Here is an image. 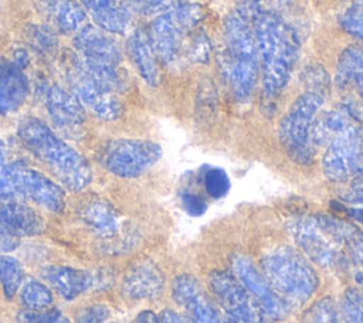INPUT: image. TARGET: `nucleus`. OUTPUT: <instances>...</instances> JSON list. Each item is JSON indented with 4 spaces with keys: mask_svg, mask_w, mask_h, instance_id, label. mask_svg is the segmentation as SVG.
Wrapping results in <instances>:
<instances>
[{
    "mask_svg": "<svg viewBox=\"0 0 363 323\" xmlns=\"http://www.w3.org/2000/svg\"><path fill=\"white\" fill-rule=\"evenodd\" d=\"M261 65V105L272 112L292 74L299 52L296 31L278 13L262 10L252 23Z\"/></svg>",
    "mask_w": 363,
    "mask_h": 323,
    "instance_id": "f257e3e1",
    "label": "nucleus"
},
{
    "mask_svg": "<svg viewBox=\"0 0 363 323\" xmlns=\"http://www.w3.org/2000/svg\"><path fill=\"white\" fill-rule=\"evenodd\" d=\"M17 135L23 146L48 167L62 187L79 191L92 181V169L88 160L41 119H23Z\"/></svg>",
    "mask_w": 363,
    "mask_h": 323,
    "instance_id": "f03ea898",
    "label": "nucleus"
},
{
    "mask_svg": "<svg viewBox=\"0 0 363 323\" xmlns=\"http://www.w3.org/2000/svg\"><path fill=\"white\" fill-rule=\"evenodd\" d=\"M223 41L220 68L234 98L245 103L252 98L259 65L252 23L233 10L223 24Z\"/></svg>",
    "mask_w": 363,
    "mask_h": 323,
    "instance_id": "7ed1b4c3",
    "label": "nucleus"
},
{
    "mask_svg": "<svg viewBox=\"0 0 363 323\" xmlns=\"http://www.w3.org/2000/svg\"><path fill=\"white\" fill-rule=\"evenodd\" d=\"M261 265L268 283L288 306L303 305L318 289L319 278L315 268L291 245L271 248L262 255Z\"/></svg>",
    "mask_w": 363,
    "mask_h": 323,
    "instance_id": "20e7f679",
    "label": "nucleus"
},
{
    "mask_svg": "<svg viewBox=\"0 0 363 323\" xmlns=\"http://www.w3.org/2000/svg\"><path fill=\"white\" fill-rule=\"evenodd\" d=\"M325 103V95L305 91L296 96L281 119L278 137L291 160L298 164L313 162L316 147L312 143V126Z\"/></svg>",
    "mask_w": 363,
    "mask_h": 323,
    "instance_id": "39448f33",
    "label": "nucleus"
},
{
    "mask_svg": "<svg viewBox=\"0 0 363 323\" xmlns=\"http://www.w3.org/2000/svg\"><path fill=\"white\" fill-rule=\"evenodd\" d=\"M204 7L193 1H179L156 16L150 27V40L157 58L172 65L180 60L191 33L203 20Z\"/></svg>",
    "mask_w": 363,
    "mask_h": 323,
    "instance_id": "423d86ee",
    "label": "nucleus"
},
{
    "mask_svg": "<svg viewBox=\"0 0 363 323\" xmlns=\"http://www.w3.org/2000/svg\"><path fill=\"white\" fill-rule=\"evenodd\" d=\"M322 170L335 183L353 180L363 173V129L359 119L330 137L322 157Z\"/></svg>",
    "mask_w": 363,
    "mask_h": 323,
    "instance_id": "0eeeda50",
    "label": "nucleus"
},
{
    "mask_svg": "<svg viewBox=\"0 0 363 323\" xmlns=\"http://www.w3.org/2000/svg\"><path fill=\"white\" fill-rule=\"evenodd\" d=\"M162 157V147L149 139L121 137L108 142L101 153L102 166L113 176L136 178Z\"/></svg>",
    "mask_w": 363,
    "mask_h": 323,
    "instance_id": "6e6552de",
    "label": "nucleus"
},
{
    "mask_svg": "<svg viewBox=\"0 0 363 323\" xmlns=\"http://www.w3.org/2000/svg\"><path fill=\"white\" fill-rule=\"evenodd\" d=\"M208 283L231 323H271L259 302L234 273L213 271Z\"/></svg>",
    "mask_w": 363,
    "mask_h": 323,
    "instance_id": "1a4fd4ad",
    "label": "nucleus"
},
{
    "mask_svg": "<svg viewBox=\"0 0 363 323\" xmlns=\"http://www.w3.org/2000/svg\"><path fill=\"white\" fill-rule=\"evenodd\" d=\"M79 220L109 254L123 252L136 242V237L125 231L121 212L105 200H91L79 208Z\"/></svg>",
    "mask_w": 363,
    "mask_h": 323,
    "instance_id": "9d476101",
    "label": "nucleus"
},
{
    "mask_svg": "<svg viewBox=\"0 0 363 323\" xmlns=\"http://www.w3.org/2000/svg\"><path fill=\"white\" fill-rule=\"evenodd\" d=\"M9 174L16 200H28L50 212L65 208L64 188L41 171L23 162H13L9 164Z\"/></svg>",
    "mask_w": 363,
    "mask_h": 323,
    "instance_id": "9b49d317",
    "label": "nucleus"
},
{
    "mask_svg": "<svg viewBox=\"0 0 363 323\" xmlns=\"http://www.w3.org/2000/svg\"><path fill=\"white\" fill-rule=\"evenodd\" d=\"M67 76L74 96L96 118L116 120L123 113V105L116 92L89 76L74 61L67 71Z\"/></svg>",
    "mask_w": 363,
    "mask_h": 323,
    "instance_id": "f8f14e48",
    "label": "nucleus"
},
{
    "mask_svg": "<svg viewBox=\"0 0 363 323\" xmlns=\"http://www.w3.org/2000/svg\"><path fill=\"white\" fill-rule=\"evenodd\" d=\"M289 234L305 255L322 268H333L342 259L340 244L333 239L315 217H299L288 224Z\"/></svg>",
    "mask_w": 363,
    "mask_h": 323,
    "instance_id": "ddd939ff",
    "label": "nucleus"
},
{
    "mask_svg": "<svg viewBox=\"0 0 363 323\" xmlns=\"http://www.w3.org/2000/svg\"><path fill=\"white\" fill-rule=\"evenodd\" d=\"M44 218L30 205L17 200L0 201V251H13L20 239L43 234Z\"/></svg>",
    "mask_w": 363,
    "mask_h": 323,
    "instance_id": "4468645a",
    "label": "nucleus"
},
{
    "mask_svg": "<svg viewBox=\"0 0 363 323\" xmlns=\"http://www.w3.org/2000/svg\"><path fill=\"white\" fill-rule=\"evenodd\" d=\"M233 273L238 280L251 292V295L259 302L268 319H284L289 313V306L282 298L271 288L264 273L254 265V262L242 254L235 255L231 259Z\"/></svg>",
    "mask_w": 363,
    "mask_h": 323,
    "instance_id": "2eb2a0df",
    "label": "nucleus"
},
{
    "mask_svg": "<svg viewBox=\"0 0 363 323\" xmlns=\"http://www.w3.org/2000/svg\"><path fill=\"white\" fill-rule=\"evenodd\" d=\"M45 108L57 130L69 137L78 139L84 133L85 110L71 91L54 84L45 91Z\"/></svg>",
    "mask_w": 363,
    "mask_h": 323,
    "instance_id": "dca6fc26",
    "label": "nucleus"
},
{
    "mask_svg": "<svg viewBox=\"0 0 363 323\" xmlns=\"http://www.w3.org/2000/svg\"><path fill=\"white\" fill-rule=\"evenodd\" d=\"M75 57L86 64L119 67L122 61V51L113 37L96 27L84 26L74 38Z\"/></svg>",
    "mask_w": 363,
    "mask_h": 323,
    "instance_id": "f3484780",
    "label": "nucleus"
},
{
    "mask_svg": "<svg viewBox=\"0 0 363 323\" xmlns=\"http://www.w3.org/2000/svg\"><path fill=\"white\" fill-rule=\"evenodd\" d=\"M172 298L187 310L190 323H225L191 275H180L173 280Z\"/></svg>",
    "mask_w": 363,
    "mask_h": 323,
    "instance_id": "a211bd4d",
    "label": "nucleus"
},
{
    "mask_svg": "<svg viewBox=\"0 0 363 323\" xmlns=\"http://www.w3.org/2000/svg\"><path fill=\"white\" fill-rule=\"evenodd\" d=\"M163 289L164 275L149 258L135 261L123 273L122 292L132 300H153L162 295Z\"/></svg>",
    "mask_w": 363,
    "mask_h": 323,
    "instance_id": "6ab92c4d",
    "label": "nucleus"
},
{
    "mask_svg": "<svg viewBox=\"0 0 363 323\" xmlns=\"http://www.w3.org/2000/svg\"><path fill=\"white\" fill-rule=\"evenodd\" d=\"M40 273L44 282L65 300H74L95 288L94 271L69 265H48Z\"/></svg>",
    "mask_w": 363,
    "mask_h": 323,
    "instance_id": "aec40b11",
    "label": "nucleus"
},
{
    "mask_svg": "<svg viewBox=\"0 0 363 323\" xmlns=\"http://www.w3.org/2000/svg\"><path fill=\"white\" fill-rule=\"evenodd\" d=\"M96 26L108 33H125L133 20L132 0H79Z\"/></svg>",
    "mask_w": 363,
    "mask_h": 323,
    "instance_id": "412c9836",
    "label": "nucleus"
},
{
    "mask_svg": "<svg viewBox=\"0 0 363 323\" xmlns=\"http://www.w3.org/2000/svg\"><path fill=\"white\" fill-rule=\"evenodd\" d=\"M30 92V84L20 67L0 61V116L18 110Z\"/></svg>",
    "mask_w": 363,
    "mask_h": 323,
    "instance_id": "4be33fe9",
    "label": "nucleus"
},
{
    "mask_svg": "<svg viewBox=\"0 0 363 323\" xmlns=\"http://www.w3.org/2000/svg\"><path fill=\"white\" fill-rule=\"evenodd\" d=\"M128 54L139 75L149 85H157L160 76L157 55L149 33L142 28L135 30L128 38Z\"/></svg>",
    "mask_w": 363,
    "mask_h": 323,
    "instance_id": "5701e85b",
    "label": "nucleus"
},
{
    "mask_svg": "<svg viewBox=\"0 0 363 323\" xmlns=\"http://www.w3.org/2000/svg\"><path fill=\"white\" fill-rule=\"evenodd\" d=\"M41 10L47 21L60 33H75L86 20L85 8L77 0H43Z\"/></svg>",
    "mask_w": 363,
    "mask_h": 323,
    "instance_id": "b1692460",
    "label": "nucleus"
},
{
    "mask_svg": "<svg viewBox=\"0 0 363 323\" xmlns=\"http://www.w3.org/2000/svg\"><path fill=\"white\" fill-rule=\"evenodd\" d=\"M335 81L340 88L354 85L363 94V47L349 45L339 55Z\"/></svg>",
    "mask_w": 363,
    "mask_h": 323,
    "instance_id": "393cba45",
    "label": "nucleus"
},
{
    "mask_svg": "<svg viewBox=\"0 0 363 323\" xmlns=\"http://www.w3.org/2000/svg\"><path fill=\"white\" fill-rule=\"evenodd\" d=\"M24 280V271L18 259L11 255H0V286L7 300L13 299Z\"/></svg>",
    "mask_w": 363,
    "mask_h": 323,
    "instance_id": "a878e982",
    "label": "nucleus"
},
{
    "mask_svg": "<svg viewBox=\"0 0 363 323\" xmlns=\"http://www.w3.org/2000/svg\"><path fill=\"white\" fill-rule=\"evenodd\" d=\"M18 295L26 309H47L52 303V293L48 285L35 278L24 279Z\"/></svg>",
    "mask_w": 363,
    "mask_h": 323,
    "instance_id": "bb28decb",
    "label": "nucleus"
},
{
    "mask_svg": "<svg viewBox=\"0 0 363 323\" xmlns=\"http://www.w3.org/2000/svg\"><path fill=\"white\" fill-rule=\"evenodd\" d=\"M320 225L326 230V232L336 239L340 245L352 244L354 239H357L362 234V231L350 221L332 217V215H316Z\"/></svg>",
    "mask_w": 363,
    "mask_h": 323,
    "instance_id": "cd10ccee",
    "label": "nucleus"
},
{
    "mask_svg": "<svg viewBox=\"0 0 363 323\" xmlns=\"http://www.w3.org/2000/svg\"><path fill=\"white\" fill-rule=\"evenodd\" d=\"M306 323H349L330 298H323L312 305L305 316Z\"/></svg>",
    "mask_w": 363,
    "mask_h": 323,
    "instance_id": "c85d7f7f",
    "label": "nucleus"
},
{
    "mask_svg": "<svg viewBox=\"0 0 363 323\" xmlns=\"http://www.w3.org/2000/svg\"><path fill=\"white\" fill-rule=\"evenodd\" d=\"M203 186L211 198H221L230 190V178L220 167H210L203 174Z\"/></svg>",
    "mask_w": 363,
    "mask_h": 323,
    "instance_id": "c756f323",
    "label": "nucleus"
},
{
    "mask_svg": "<svg viewBox=\"0 0 363 323\" xmlns=\"http://www.w3.org/2000/svg\"><path fill=\"white\" fill-rule=\"evenodd\" d=\"M340 312L349 323H363V292L352 288L345 290Z\"/></svg>",
    "mask_w": 363,
    "mask_h": 323,
    "instance_id": "7c9ffc66",
    "label": "nucleus"
},
{
    "mask_svg": "<svg viewBox=\"0 0 363 323\" xmlns=\"http://www.w3.org/2000/svg\"><path fill=\"white\" fill-rule=\"evenodd\" d=\"M183 55L194 62H206L210 55V38L204 31H194L186 42Z\"/></svg>",
    "mask_w": 363,
    "mask_h": 323,
    "instance_id": "2f4dec72",
    "label": "nucleus"
},
{
    "mask_svg": "<svg viewBox=\"0 0 363 323\" xmlns=\"http://www.w3.org/2000/svg\"><path fill=\"white\" fill-rule=\"evenodd\" d=\"M302 82L306 85L308 91H315L319 94L328 92L329 75L320 65H308L302 72Z\"/></svg>",
    "mask_w": 363,
    "mask_h": 323,
    "instance_id": "473e14b6",
    "label": "nucleus"
},
{
    "mask_svg": "<svg viewBox=\"0 0 363 323\" xmlns=\"http://www.w3.org/2000/svg\"><path fill=\"white\" fill-rule=\"evenodd\" d=\"M339 23L346 33L363 42V10L354 6L347 8L340 14Z\"/></svg>",
    "mask_w": 363,
    "mask_h": 323,
    "instance_id": "72a5a7b5",
    "label": "nucleus"
},
{
    "mask_svg": "<svg viewBox=\"0 0 363 323\" xmlns=\"http://www.w3.org/2000/svg\"><path fill=\"white\" fill-rule=\"evenodd\" d=\"M111 314L109 307L105 303H91L81 307L77 312V323H104Z\"/></svg>",
    "mask_w": 363,
    "mask_h": 323,
    "instance_id": "f704fd0d",
    "label": "nucleus"
},
{
    "mask_svg": "<svg viewBox=\"0 0 363 323\" xmlns=\"http://www.w3.org/2000/svg\"><path fill=\"white\" fill-rule=\"evenodd\" d=\"M61 316L60 310L52 307L47 309H24L18 312L17 319L20 323H54Z\"/></svg>",
    "mask_w": 363,
    "mask_h": 323,
    "instance_id": "c9c22d12",
    "label": "nucleus"
},
{
    "mask_svg": "<svg viewBox=\"0 0 363 323\" xmlns=\"http://www.w3.org/2000/svg\"><path fill=\"white\" fill-rule=\"evenodd\" d=\"M28 35H30V42L35 48L43 50V51H48V50L54 48L57 44V37H55L54 31L44 26H33Z\"/></svg>",
    "mask_w": 363,
    "mask_h": 323,
    "instance_id": "e433bc0d",
    "label": "nucleus"
},
{
    "mask_svg": "<svg viewBox=\"0 0 363 323\" xmlns=\"http://www.w3.org/2000/svg\"><path fill=\"white\" fill-rule=\"evenodd\" d=\"M9 162H7V152L3 140H0V201L4 200H16L13 194V188L10 184V174H9Z\"/></svg>",
    "mask_w": 363,
    "mask_h": 323,
    "instance_id": "4c0bfd02",
    "label": "nucleus"
},
{
    "mask_svg": "<svg viewBox=\"0 0 363 323\" xmlns=\"http://www.w3.org/2000/svg\"><path fill=\"white\" fill-rule=\"evenodd\" d=\"M135 10L142 11L147 16H159L173 6H176L180 0H132Z\"/></svg>",
    "mask_w": 363,
    "mask_h": 323,
    "instance_id": "58836bf2",
    "label": "nucleus"
},
{
    "mask_svg": "<svg viewBox=\"0 0 363 323\" xmlns=\"http://www.w3.org/2000/svg\"><path fill=\"white\" fill-rule=\"evenodd\" d=\"M182 205H183V210L193 217H199L204 214L207 210L206 200L201 196L191 191H186L182 194Z\"/></svg>",
    "mask_w": 363,
    "mask_h": 323,
    "instance_id": "ea45409f",
    "label": "nucleus"
},
{
    "mask_svg": "<svg viewBox=\"0 0 363 323\" xmlns=\"http://www.w3.org/2000/svg\"><path fill=\"white\" fill-rule=\"evenodd\" d=\"M261 3L262 0H237V6L234 10L248 21L254 23L257 16L262 11Z\"/></svg>",
    "mask_w": 363,
    "mask_h": 323,
    "instance_id": "a19ab883",
    "label": "nucleus"
},
{
    "mask_svg": "<svg viewBox=\"0 0 363 323\" xmlns=\"http://www.w3.org/2000/svg\"><path fill=\"white\" fill-rule=\"evenodd\" d=\"M345 198L352 203L363 204V173L353 178V183H352L347 194L345 196Z\"/></svg>",
    "mask_w": 363,
    "mask_h": 323,
    "instance_id": "79ce46f5",
    "label": "nucleus"
},
{
    "mask_svg": "<svg viewBox=\"0 0 363 323\" xmlns=\"http://www.w3.org/2000/svg\"><path fill=\"white\" fill-rule=\"evenodd\" d=\"M349 246V256L352 261L363 268V235H360L357 239H354Z\"/></svg>",
    "mask_w": 363,
    "mask_h": 323,
    "instance_id": "37998d69",
    "label": "nucleus"
},
{
    "mask_svg": "<svg viewBox=\"0 0 363 323\" xmlns=\"http://www.w3.org/2000/svg\"><path fill=\"white\" fill-rule=\"evenodd\" d=\"M159 323H190L189 317L184 314L174 312L172 309H166L159 316Z\"/></svg>",
    "mask_w": 363,
    "mask_h": 323,
    "instance_id": "c03bdc74",
    "label": "nucleus"
},
{
    "mask_svg": "<svg viewBox=\"0 0 363 323\" xmlns=\"http://www.w3.org/2000/svg\"><path fill=\"white\" fill-rule=\"evenodd\" d=\"M132 323H159V316L153 310H142L139 312Z\"/></svg>",
    "mask_w": 363,
    "mask_h": 323,
    "instance_id": "a18cd8bd",
    "label": "nucleus"
},
{
    "mask_svg": "<svg viewBox=\"0 0 363 323\" xmlns=\"http://www.w3.org/2000/svg\"><path fill=\"white\" fill-rule=\"evenodd\" d=\"M13 64H16L17 67H20L21 69L28 64V55L27 52L23 50V48H18L14 51V55H13Z\"/></svg>",
    "mask_w": 363,
    "mask_h": 323,
    "instance_id": "49530a36",
    "label": "nucleus"
},
{
    "mask_svg": "<svg viewBox=\"0 0 363 323\" xmlns=\"http://www.w3.org/2000/svg\"><path fill=\"white\" fill-rule=\"evenodd\" d=\"M342 210H345V212H347L353 220H356L359 222H363V208H356V207L345 208V207H342Z\"/></svg>",
    "mask_w": 363,
    "mask_h": 323,
    "instance_id": "de8ad7c7",
    "label": "nucleus"
},
{
    "mask_svg": "<svg viewBox=\"0 0 363 323\" xmlns=\"http://www.w3.org/2000/svg\"><path fill=\"white\" fill-rule=\"evenodd\" d=\"M354 282L359 285V286H362L363 288V269H360V271H357L356 273H354Z\"/></svg>",
    "mask_w": 363,
    "mask_h": 323,
    "instance_id": "09e8293b",
    "label": "nucleus"
},
{
    "mask_svg": "<svg viewBox=\"0 0 363 323\" xmlns=\"http://www.w3.org/2000/svg\"><path fill=\"white\" fill-rule=\"evenodd\" d=\"M353 6L363 10V0H353Z\"/></svg>",
    "mask_w": 363,
    "mask_h": 323,
    "instance_id": "8fccbe9b",
    "label": "nucleus"
},
{
    "mask_svg": "<svg viewBox=\"0 0 363 323\" xmlns=\"http://www.w3.org/2000/svg\"><path fill=\"white\" fill-rule=\"evenodd\" d=\"M54 323H69V320L65 319V317H62V316H60Z\"/></svg>",
    "mask_w": 363,
    "mask_h": 323,
    "instance_id": "3c124183",
    "label": "nucleus"
},
{
    "mask_svg": "<svg viewBox=\"0 0 363 323\" xmlns=\"http://www.w3.org/2000/svg\"><path fill=\"white\" fill-rule=\"evenodd\" d=\"M362 96H363V94H362Z\"/></svg>",
    "mask_w": 363,
    "mask_h": 323,
    "instance_id": "603ef678",
    "label": "nucleus"
},
{
    "mask_svg": "<svg viewBox=\"0 0 363 323\" xmlns=\"http://www.w3.org/2000/svg\"><path fill=\"white\" fill-rule=\"evenodd\" d=\"M0 323H1V322H0Z\"/></svg>",
    "mask_w": 363,
    "mask_h": 323,
    "instance_id": "864d4df0",
    "label": "nucleus"
}]
</instances>
